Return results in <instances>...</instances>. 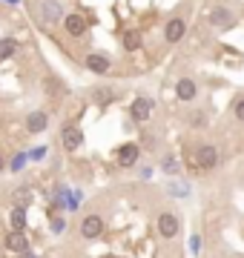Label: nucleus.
<instances>
[{"mask_svg": "<svg viewBox=\"0 0 244 258\" xmlns=\"http://www.w3.org/2000/svg\"><path fill=\"white\" fill-rule=\"evenodd\" d=\"M178 230H181L178 215H172V212H161V215H158V232H161V238L172 241L175 235H178Z\"/></svg>", "mask_w": 244, "mask_h": 258, "instance_id": "nucleus-1", "label": "nucleus"}, {"mask_svg": "<svg viewBox=\"0 0 244 258\" xmlns=\"http://www.w3.org/2000/svg\"><path fill=\"white\" fill-rule=\"evenodd\" d=\"M190 164L196 166V169H213L218 164V149L216 147H198V152L193 155Z\"/></svg>", "mask_w": 244, "mask_h": 258, "instance_id": "nucleus-2", "label": "nucleus"}, {"mask_svg": "<svg viewBox=\"0 0 244 258\" xmlns=\"http://www.w3.org/2000/svg\"><path fill=\"white\" fill-rule=\"evenodd\" d=\"M210 26H216V29H233L235 26V18H233V12L224 9V6H218V9L210 12Z\"/></svg>", "mask_w": 244, "mask_h": 258, "instance_id": "nucleus-3", "label": "nucleus"}, {"mask_svg": "<svg viewBox=\"0 0 244 258\" xmlns=\"http://www.w3.org/2000/svg\"><path fill=\"white\" fill-rule=\"evenodd\" d=\"M103 232V218L101 215H86L84 221H81V235L84 238H98Z\"/></svg>", "mask_w": 244, "mask_h": 258, "instance_id": "nucleus-4", "label": "nucleus"}, {"mask_svg": "<svg viewBox=\"0 0 244 258\" xmlns=\"http://www.w3.org/2000/svg\"><path fill=\"white\" fill-rule=\"evenodd\" d=\"M84 66L89 69V72H95V75H106L109 69H112V63H109V57L106 55H86L84 57Z\"/></svg>", "mask_w": 244, "mask_h": 258, "instance_id": "nucleus-5", "label": "nucleus"}, {"mask_svg": "<svg viewBox=\"0 0 244 258\" xmlns=\"http://www.w3.org/2000/svg\"><path fill=\"white\" fill-rule=\"evenodd\" d=\"M138 158H141V147H138V144H124V147L118 149V164L121 166H135Z\"/></svg>", "mask_w": 244, "mask_h": 258, "instance_id": "nucleus-6", "label": "nucleus"}, {"mask_svg": "<svg viewBox=\"0 0 244 258\" xmlns=\"http://www.w3.org/2000/svg\"><path fill=\"white\" fill-rule=\"evenodd\" d=\"M60 15H64V6H60L57 0H43V3H40V18L46 20V23H57Z\"/></svg>", "mask_w": 244, "mask_h": 258, "instance_id": "nucleus-7", "label": "nucleus"}, {"mask_svg": "<svg viewBox=\"0 0 244 258\" xmlns=\"http://www.w3.org/2000/svg\"><path fill=\"white\" fill-rule=\"evenodd\" d=\"M184 35H187V23H184L181 18H172L167 23V29H164V37H167L169 43H178Z\"/></svg>", "mask_w": 244, "mask_h": 258, "instance_id": "nucleus-8", "label": "nucleus"}, {"mask_svg": "<svg viewBox=\"0 0 244 258\" xmlns=\"http://www.w3.org/2000/svg\"><path fill=\"white\" fill-rule=\"evenodd\" d=\"M46 126H49V115H46V112H29V118H26V132L38 135V132H46Z\"/></svg>", "mask_w": 244, "mask_h": 258, "instance_id": "nucleus-9", "label": "nucleus"}, {"mask_svg": "<svg viewBox=\"0 0 244 258\" xmlns=\"http://www.w3.org/2000/svg\"><path fill=\"white\" fill-rule=\"evenodd\" d=\"M130 112H132V118H135V120H141V123H144V120L152 115V101H150V98H135Z\"/></svg>", "mask_w": 244, "mask_h": 258, "instance_id": "nucleus-10", "label": "nucleus"}, {"mask_svg": "<svg viewBox=\"0 0 244 258\" xmlns=\"http://www.w3.org/2000/svg\"><path fill=\"white\" fill-rule=\"evenodd\" d=\"M81 144H84V132H81L78 126H66L64 129V147L69 149V152H75Z\"/></svg>", "mask_w": 244, "mask_h": 258, "instance_id": "nucleus-11", "label": "nucleus"}, {"mask_svg": "<svg viewBox=\"0 0 244 258\" xmlns=\"http://www.w3.org/2000/svg\"><path fill=\"white\" fill-rule=\"evenodd\" d=\"M64 26H66V32H69L72 37H81L86 32V20H84V15H66Z\"/></svg>", "mask_w": 244, "mask_h": 258, "instance_id": "nucleus-12", "label": "nucleus"}, {"mask_svg": "<svg viewBox=\"0 0 244 258\" xmlns=\"http://www.w3.org/2000/svg\"><path fill=\"white\" fill-rule=\"evenodd\" d=\"M6 247L12 249V252H20V255H26L29 252V241L23 232H12L9 238H6Z\"/></svg>", "mask_w": 244, "mask_h": 258, "instance_id": "nucleus-13", "label": "nucleus"}, {"mask_svg": "<svg viewBox=\"0 0 244 258\" xmlns=\"http://www.w3.org/2000/svg\"><path fill=\"white\" fill-rule=\"evenodd\" d=\"M175 95H178V101H193L196 98V83L190 81V78L178 81L175 83Z\"/></svg>", "mask_w": 244, "mask_h": 258, "instance_id": "nucleus-14", "label": "nucleus"}, {"mask_svg": "<svg viewBox=\"0 0 244 258\" xmlns=\"http://www.w3.org/2000/svg\"><path fill=\"white\" fill-rule=\"evenodd\" d=\"M9 224H12V232H23V227H26V212L20 210V207H15Z\"/></svg>", "mask_w": 244, "mask_h": 258, "instance_id": "nucleus-15", "label": "nucleus"}, {"mask_svg": "<svg viewBox=\"0 0 244 258\" xmlns=\"http://www.w3.org/2000/svg\"><path fill=\"white\" fill-rule=\"evenodd\" d=\"M15 49H18V43H15V37H3L0 40V60H6V57L15 55Z\"/></svg>", "mask_w": 244, "mask_h": 258, "instance_id": "nucleus-16", "label": "nucleus"}, {"mask_svg": "<svg viewBox=\"0 0 244 258\" xmlns=\"http://www.w3.org/2000/svg\"><path fill=\"white\" fill-rule=\"evenodd\" d=\"M138 46H141V32H127V35H124V49L135 52Z\"/></svg>", "mask_w": 244, "mask_h": 258, "instance_id": "nucleus-17", "label": "nucleus"}, {"mask_svg": "<svg viewBox=\"0 0 244 258\" xmlns=\"http://www.w3.org/2000/svg\"><path fill=\"white\" fill-rule=\"evenodd\" d=\"M15 198H18V207L23 210V207L29 204V189H18V192H15Z\"/></svg>", "mask_w": 244, "mask_h": 258, "instance_id": "nucleus-18", "label": "nucleus"}, {"mask_svg": "<svg viewBox=\"0 0 244 258\" xmlns=\"http://www.w3.org/2000/svg\"><path fill=\"white\" fill-rule=\"evenodd\" d=\"M46 152H49L46 147H38V149H29V158H32V161H40V158H46Z\"/></svg>", "mask_w": 244, "mask_h": 258, "instance_id": "nucleus-19", "label": "nucleus"}, {"mask_svg": "<svg viewBox=\"0 0 244 258\" xmlns=\"http://www.w3.org/2000/svg\"><path fill=\"white\" fill-rule=\"evenodd\" d=\"M190 249H193V255L201 252V235H193V238H190Z\"/></svg>", "mask_w": 244, "mask_h": 258, "instance_id": "nucleus-20", "label": "nucleus"}, {"mask_svg": "<svg viewBox=\"0 0 244 258\" xmlns=\"http://www.w3.org/2000/svg\"><path fill=\"white\" fill-rule=\"evenodd\" d=\"M95 98H98V101H101V103H106V101H112L115 95H112V92H109V89H101V92L95 95Z\"/></svg>", "mask_w": 244, "mask_h": 258, "instance_id": "nucleus-21", "label": "nucleus"}, {"mask_svg": "<svg viewBox=\"0 0 244 258\" xmlns=\"http://www.w3.org/2000/svg\"><path fill=\"white\" fill-rule=\"evenodd\" d=\"M169 192H172V195H187L190 189H187V186H181V184H169Z\"/></svg>", "mask_w": 244, "mask_h": 258, "instance_id": "nucleus-22", "label": "nucleus"}, {"mask_svg": "<svg viewBox=\"0 0 244 258\" xmlns=\"http://www.w3.org/2000/svg\"><path fill=\"white\" fill-rule=\"evenodd\" d=\"M52 230H55V232H64V230H66V221H64V218H55V221H52Z\"/></svg>", "mask_w": 244, "mask_h": 258, "instance_id": "nucleus-23", "label": "nucleus"}, {"mask_svg": "<svg viewBox=\"0 0 244 258\" xmlns=\"http://www.w3.org/2000/svg\"><path fill=\"white\" fill-rule=\"evenodd\" d=\"M164 169H167V172H175V169H178L175 158H167V161H164Z\"/></svg>", "mask_w": 244, "mask_h": 258, "instance_id": "nucleus-24", "label": "nucleus"}, {"mask_svg": "<svg viewBox=\"0 0 244 258\" xmlns=\"http://www.w3.org/2000/svg\"><path fill=\"white\" fill-rule=\"evenodd\" d=\"M235 118H238V120L244 123V101H238V103H235Z\"/></svg>", "mask_w": 244, "mask_h": 258, "instance_id": "nucleus-25", "label": "nucleus"}, {"mask_svg": "<svg viewBox=\"0 0 244 258\" xmlns=\"http://www.w3.org/2000/svg\"><path fill=\"white\" fill-rule=\"evenodd\" d=\"M23 258H35V255H32V252H26V255H23Z\"/></svg>", "mask_w": 244, "mask_h": 258, "instance_id": "nucleus-26", "label": "nucleus"}, {"mask_svg": "<svg viewBox=\"0 0 244 258\" xmlns=\"http://www.w3.org/2000/svg\"><path fill=\"white\" fill-rule=\"evenodd\" d=\"M0 169H3V155H0Z\"/></svg>", "mask_w": 244, "mask_h": 258, "instance_id": "nucleus-27", "label": "nucleus"}, {"mask_svg": "<svg viewBox=\"0 0 244 258\" xmlns=\"http://www.w3.org/2000/svg\"><path fill=\"white\" fill-rule=\"evenodd\" d=\"M9 3H18V0H9Z\"/></svg>", "mask_w": 244, "mask_h": 258, "instance_id": "nucleus-28", "label": "nucleus"}, {"mask_svg": "<svg viewBox=\"0 0 244 258\" xmlns=\"http://www.w3.org/2000/svg\"><path fill=\"white\" fill-rule=\"evenodd\" d=\"M112 258H115V255H112Z\"/></svg>", "mask_w": 244, "mask_h": 258, "instance_id": "nucleus-29", "label": "nucleus"}]
</instances>
